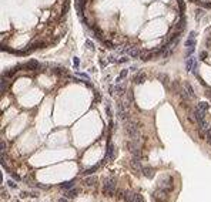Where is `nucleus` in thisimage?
Here are the masks:
<instances>
[{"label": "nucleus", "instance_id": "nucleus-1", "mask_svg": "<svg viewBox=\"0 0 211 202\" xmlns=\"http://www.w3.org/2000/svg\"><path fill=\"white\" fill-rule=\"evenodd\" d=\"M138 122L134 121V120H126L124 121V131H126V135L130 140H134V141H140V130H138Z\"/></svg>", "mask_w": 211, "mask_h": 202}, {"label": "nucleus", "instance_id": "nucleus-2", "mask_svg": "<svg viewBox=\"0 0 211 202\" xmlns=\"http://www.w3.org/2000/svg\"><path fill=\"white\" fill-rule=\"evenodd\" d=\"M117 192V185H116V179L113 176L106 178L103 182V194L106 197H113Z\"/></svg>", "mask_w": 211, "mask_h": 202}, {"label": "nucleus", "instance_id": "nucleus-3", "mask_svg": "<svg viewBox=\"0 0 211 202\" xmlns=\"http://www.w3.org/2000/svg\"><path fill=\"white\" fill-rule=\"evenodd\" d=\"M116 155H117L116 147L113 145V142H111V141H109V142H107V148H106V154H104V158H103L101 164L111 162L113 160H114V158H116Z\"/></svg>", "mask_w": 211, "mask_h": 202}, {"label": "nucleus", "instance_id": "nucleus-4", "mask_svg": "<svg viewBox=\"0 0 211 202\" xmlns=\"http://www.w3.org/2000/svg\"><path fill=\"white\" fill-rule=\"evenodd\" d=\"M158 188L164 189L166 192L173 191V189H174V179H173V176H171V175L164 176V178H163V179L158 182Z\"/></svg>", "mask_w": 211, "mask_h": 202}, {"label": "nucleus", "instance_id": "nucleus-5", "mask_svg": "<svg viewBox=\"0 0 211 202\" xmlns=\"http://www.w3.org/2000/svg\"><path fill=\"white\" fill-rule=\"evenodd\" d=\"M23 66V68H26L27 71L30 70V71H40L43 67V64H40L37 60H29L27 63H24V64H22Z\"/></svg>", "mask_w": 211, "mask_h": 202}, {"label": "nucleus", "instance_id": "nucleus-6", "mask_svg": "<svg viewBox=\"0 0 211 202\" xmlns=\"http://www.w3.org/2000/svg\"><path fill=\"white\" fill-rule=\"evenodd\" d=\"M167 194H169V192H166L164 189L157 188V189L153 192V201L154 202H164L166 198H167Z\"/></svg>", "mask_w": 211, "mask_h": 202}, {"label": "nucleus", "instance_id": "nucleus-7", "mask_svg": "<svg viewBox=\"0 0 211 202\" xmlns=\"http://www.w3.org/2000/svg\"><path fill=\"white\" fill-rule=\"evenodd\" d=\"M195 66H197V58L194 56L187 57V60H185V70L190 71V73H193L195 70Z\"/></svg>", "mask_w": 211, "mask_h": 202}, {"label": "nucleus", "instance_id": "nucleus-8", "mask_svg": "<svg viewBox=\"0 0 211 202\" xmlns=\"http://www.w3.org/2000/svg\"><path fill=\"white\" fill-rule=\"evenodd\" d=\"M184 29H185V17L181 14V17H180V20L173 26V30H175V32H178V33H183L184 32Z\"/></svg>", "mask_w": 211, "mask_h": 202}, {"label": "nucleus", "instance_id": "nucleus-9", "mask_svg": "<svg viewBox=\"0 0 211 202\" xmlns=\"http://www.w3.org/2000/svg\"><path fill=\"white\" fill-rule=\"evenodd\" d=\"M47 46V43L43 40H34L30 46H27V48L30 50V51H34V50H40V48H44Z\"/></svg>", "mask_w": 211, "mask_h": 202}, {"label": "nucleus", "instance_id": "nucleus-10", "mask_svg": "<svg viewBox=\"0 0 211 202\" xmlns=\"http://www.w3.org/2000/svg\"><path fill=\"white\" fill-rule=\"evenodd\" d=\"M130 164H131V168H133L135 172H141V171H143V165H141L140 157H133Z\"/></svg>", "mask_w": 211, "mask_h": 202}, {"label": "nucleus", "instance_id": "nucleus-11", "mask_svg": "<svg viewBox=\"0 0 211 202\" xmlns=\"http://www.w3.org/2000/svg\"><path fill=\"white\" fill-rule=\"evenodd\" d=\"M140 53H141V50L138 47H133V46H130L128 50H127V56L131 57V58H138L140 57Z\"/></svg>", "mask_w": 211, "mask_h": 202}, {"label": "nucleus", "instance_id": "nucleus-12", "mask_svg": "<svg viewBox=\"0 0 211 202\" xmlns=\"http://www.w3.org/2000/svg\"><path fill=\"white\" fill-rule=\"evenodd\" d=\"M20 68H22V66H16V67H13V68H10V70L4 71V73H3V77H4V79H11V77H13V76H14V74H16Z\"/></svg>", "mask_w": 211, "mask_h": 202}, {"label": "nucleus", "instance_id": "nucleus-13", "mask_svg": "<svg viewBox=\"0 0 211 202\" xmlns=\"http://www.w3.org/2000/svg\"><path fill=\"white\" fill-rule=\"evenodd\" d=\"M101 43H103L104 47H107L110 50H117L119 48V44H116L113 40H101Z\"/></svg>", "mask_w": 211, "mask_h": 202}, {"label": "nucleus", "instance_id": "nucleus-14", "mask_svg": "<svg viewBox=\"0 0 211 202\" xmlns=\"http://www.w3.org/2000/svg\"><path fill=\"white\" fill-rule=\"evenodd\" d=\"M144 80H146V74H144L143 71H138V73L134 76V79H133V81H134L135 84H141V83H144Z\"/></svg>", "mask_w": 211, "mask_h": 202}, {"label": "nucleus", "instance_id": "nucleus-15", "mask_svg": "<svg viewBox=\"0 0 211 202\" xmlns=\"http://www.w3.org/2000/svg\"><path fill=\"white\" fill-rule=\"evenodd\" d=\"M134 198H135V194H133V192H130V191H124V198H123V201L134 202Z\"/></svg>", "mask_w": 211, "mask_h": 202}, {"label": "nucleus", "instance_id": "nucleus-16", "mask_svg": "<svg viewBox=\"0 0 211 202\" xmlns=\"http://www.w3.org/2000/svg\"><path fill=\"white\" fill-rule=\"evenodd\" d=\"M79 192H80V191H79L77 188H71V189H67V191H66V197H67V198H76Z\"/></svg>", "mask_w": 211, "mask_h": 202}, {"label": "nucleus", "instance_id": "nucleus-17", "mask_svg": "<svg viewBox=\"0 0 211 202\" xmlns=\"http://www.w3.org/2000/svg\"><path fill=\"white\" fill-rule=\"evenodd\" d=\"M96 182H97V176H87L84 179V184L87 187H93Z\"/></svg>", "mask_w": 211, "mask_h": 202}, {"label": "nucleus", "instance_id": "nucleus-18", "mask_svg": "<svg viewBox=\"0 0 211 202\" xmlns=\"http://www.w3.org/2000/svg\"><path fill=\"white\" fill-rule=\"evenodd\" d=\"M143 175L144 176H147V178H151L153 176V168H150V166H143Z\"/></svg>", "mask_w": 211, "mask_h": 202}, {"label": "nucleus", "instance_id": "nucleus-19", "mask_svg": "<svg viewBox=\"0 0 211 202\" xmlns=\"http://www.w3.org/2000/svg\"><path fill=\"white\" fill-rule=\"evenodd\" d=\"M60 187H61V189H64V191H67V189H71V188L74 187V181H67V182H63Z\"/></svg>", "mask_w": 211, "mask_h": 202}, {"label": "nucleus", "instance_id": "nucleus-20", "mask_svg": "<svg viewBox=\"0 0 211 202\" xmlns=\"http://www.w3.org/2000/svg\"><path fill=\"white\" fill-rule=\"evenodd\" d=\"M185 47L188 48V47H195V37H191V36H188V39L185 40Z\"/></svg>", "mask_w": 211, "mask_h": 202}, {"label": "nucleus", "instance_id": "nucleus-21", "mask_svg": "<svg viewBox=\"0 0 211 202\" xmlns=\"http://www.w3.org/2000/svg\"><path fill=\"white\" fill-rule=\"evenodd\" d=\"M84 44H86V47H87L90 51H94V50H96V47H94V43L91 41V39H86V43H84Z\"/></svg>", "mask_w": 211, "mask_h": 202}, {"label": "nucleus", "instance_id": "nucleus-22", "mask_svg": "<svg viewBox=\"0 0 211 202\" xmlns=\"http://www.w3.org/2000/svg\"><path fill=\"white\" fill-rule=\"evenodd\" d=\"M106 114L109 115V118H113V107H111V104L106 105Z\"/></svg>", "mask_w": 211, "mask_h": 202}, {"label": "nucleus", "instance_id": "nucleus-23", "mask_svg": "<svg viewBox=\"0 0 211 202\" xmlns=\"http://www.w3.org/2000/svg\"><path fill=\"white\" fill-rule=\"evenodd\" d=\"M107 61H109V63H114V64H119V58H117L116 56H113V54L107 57Z\"/></svg>", "mask_w": 211, "mask_h": 202}, {"label": "nucleus", "instance_id": "nucleus-24", "mask_svg": "<svg viewBox=\"0 0 211 202\" xmlns=\"http://www.w3.org/2000/svg\"><path fill=\"white\" fill-rule=\"evenodd\" d=\"M73 67H74V70H79V67H80V58L79 57L73 58Z\"/></svg>", "mask_w": 211, "mask_h": 202}, {"label": "nucleus", "instance_id": "nucleus-25", "mask_svg": "<svg viewBox=\"0 0 211 202\" xmlns=\"http://www.w3.org/2000/svg\"><path fill=\"white\" fill-rule=\"evenodd\" d=\"M207 57H208V51H206V50H201V51H200V60H201V61H204Z\"/></svg>", "mask_w": 211, "mask_h": 202}, {"label": "nucleus", "instance_id": "nucleus-26", "mask_svg": "<svg viewBox=\"0 0 211 202\" xmlns=\"http://www.w3.org/2000/svg\"><path fill=\"white\" fill-rule=\"evenodd\" d=\"M178 7H180V13H184L185 10V3L183 0H178Z\"/></svg>", "mask_w": 211, "mask_h": 202}, {"label": "nucleus", "instance_id": "nucleus-27", "mask_svg": "<svg viewBox=\"0 0 211 202\" xmlns=\"http://www.w3.org/2000/svg\"><path fill=\"white\" fill-rule=\"evenodd\" d=\"M203 17H204V10H197V11H195V19L200 20V19H203Z\"/></svg>", "mask_w": 211, "mask_h": 202}, {"label": "nucleus", "instance_id": "nucleus-28", "mask_svg": "<svg viewBox=\"0 0 211 202\" xmlns=\"http://www.w3.org/2000/svg\"><path fill=\"white\" fill-rule=\"evenodd\" d=\"M195 51V47H188L187 48V53H185V56L187 57H190V56H193V53Z\"/></svg>", "mask_w": 211, "mask_h": 202}, {"label": "nucleus", "instance_id": "nucleus-29", "mask_svg": "<svg viewBox=\"0 0 211 202\" xmlns=\"http://www.w3.org/2000/svg\"><path fill=\"white\" fill-rule=\"evenodd\" d=\"M124 63H128V56H123L119 58V64H124Z\"/></svg>", "mask_w": 211, "mask_h": 202}, {"label": "nucleus", "instance_id": "nucleus-30", "mask_svg": "<svg viewBox=\"0 0 211 202\" xmlns=\"http://www.w3.org/2000/svg\"><path fill=\"white\" fill-rule=\"evenodd\" d=\"M77 76H79V77H82V79H84V80L90 81V76H88V74H86V73H80V71H77Z\"/></svg>", "mask_w": 211, "mask_h": 202}, {"label": "nucleus", "instance_id": "nucleus-31", "mask_svg": "<svg viewBox=\"0 0 211 202\" xmlns=\"http://www.w3.org/2000/svg\"><path fill=\"white\" fill-rule=\"evenodd\" d=\"M134 202H144V198L138 194H135V198H134Z\"/></svg>", "mask_w": 211, "mask_h": 202}, {"label": "nucleus", "instance_id": "nucleus-32", "mask_svg": "<svg viewBox=\"0 0 211 202\" xmlns=\"http://www.w3.org/2000/svg\"><path fill=\"white\" fill-rule=\"evenodd\" d=\"M158 79L163 81V83H166V80H169V77H167V76H164V74H158Z\"/></svg>", "mask_w": 211, "mask_h": 202}, {"label": "nucleus", "instance_id": "nucleus-33", "mask_svg": "<svg viewBox=\"0 0 211 202\" xmlns=\"http://www.w3.org/2000/svg\"><path fill=\"white\" fill-rule=\"evenodd\" d=\"M107 64H109V61H107V60H103V58L100 60V66H101V67H106Z\"/></svg>", "mask_w": 211, "mask_h": 202}, {"label": "nucleus", "instance_id": "nucleus-34", "mask_svg": "<svg viewBox=\"0 0 211 202\" xmlns=\"http://www.w3.org/2000/svg\"><path fill=\"white\" fill-rule=\"evenodd\" d=\"M7 184H9V187H10V188H16V184H14L13 181H9Z\"/></svg>", "mask_w": 211, "mask_h": 202}, {"label": "nucleus", "instance_id": "nucleus-35", "mask_svg": "<svg viewBox=\"0 0 211 202\" xmlns=\"http://www.w3.org/2000/svg\"><path fill=\"white\" fill-rule=\"evenodd\" d=\"M57 202H69V201H67L66 198H60V199H59V201H57Z\"/></svg>", "mask_w": 211, "mask_h": 202}, {"label": "nucleus", "instance_id": "nucleus-36", "mask_svg": "<svg viewBox=\"0 0 211 202\" xmlns=\"http://www.w3.org/2000/svg\"><path fill=\"white\" fill-rule=\"evenodd\" d=\"M131 71H134V70H137V66H131V68H130Z\"/></svg>", "mask_w": 211, "mask_h": 202}, {"label": "nucleus", "instance_id": "nucleus-37", "mask_svg": "<svg viewBox=\"0 0 211 202\" xmlns=\"http://www.w3.org/2000/svg\"><path fill=\"white\" fill-rule=\"evenodd\" d=\"M207 95H208V97L211 98V88H208V93H207Z\"/></svg>", "mask_w": 211, "mask_h": 202}]
</instances>
